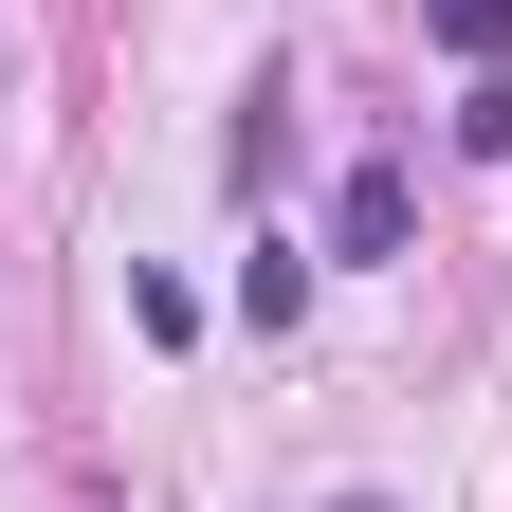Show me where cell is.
Returning <instances> with one entry per match:
<instances>
[{
	"label": "cell",
	"mask_w": 512,
	"mask_h": 512,
	"mask_svg": "<svg viewBox=\"0 0 512 512\" xmlns=\"http://www.w3.org/2000/svg\"><path fill=\"white\" fill-rule=\"evenodd\" d=\"M403 220H421V202H403V165H348V202H330V256H403Z\"/></svg>",
	"instance_id": "cell-1"
},
{
	"label": "cell",
	"mask_w": 512,
	"mask_h": 512,
	"mask_svg": "<svg viewBox=\"0 0 512 512\" xmlns=\"http://www.w3.org/2000/svg\"><path fill=\"white\" fill-rule=\"evenodd\" d=\"M293 311H311V256L256 238V256H238V330H293Z\"/></svg>",
	"instance_id": "cell-2"
},
{
	"label": "cell",
	"mask_w": 512,
	"mask_h": 512,
	"mask_svg": "<svg viewBox=\"0 0 512 512\" xmlns=\"http://www.w3.org/2000/svg\"><path fill=\"white\" fill-rule=\"evenodd\" d=\"M421 37L458 55V74H494V55H512V0H421Z\"/></svg>",
	"instance_id": "cell-3"
},
{
	"label": "cell",
	"mask_w": 512,
	"mask_h": 512,
	"mask_svg": "<svg viewBox=\"0 0 512 512\" xmlns=\"http://www.w3.org/2000/svg\"><path fill=\"white\" fill-rule=\"evenodd\" d=\"M458 147H476V165L512 147V74H476V92H458Z\"/></svg>",
	"instance_id": "cell-4"
},
{
	"label": "cell",
	"mask_w": 512,
	"mask_h": 512,
	"mask_svg": "<svg viewBox=\"0 0 512 512\" xmlns=\"http://www.w3.org/2000/svg\"><path fill=\"white\" fill-rule=\"evenodd\" d=\"M348 512H384V494H348Z\"/></svg>",
	"instance_id": "cell-5"
},
{
	"label": "cell",
	"mask_w": 512,
	"mask_h": 512,
	"mask_svg": "<svg viewBox=\"0 0 512 512\" xmlns=\"http://www.w3.org/2000/svg\"><path fill=\"white\" fill-rule=\"evenodd\" d=\"M0 74H19V55H0Z\"/></svg>",
	"instance_id": "cell-6"
}]
</instances>
